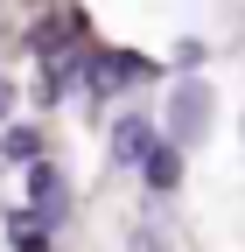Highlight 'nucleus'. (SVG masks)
<instances>
[{
	"label": "nucleus",
	"instance_id": "6",
	"mask_svg": "<svg viewBox=\"0 0 245 252\" xmlns=\"http://www.w3.org/2000/svg\"><path fill=\"white\" fill-rule=\"evenodd\" d=\"M133 252H168V231H147V224H140V231H133Z\"/></svg>",
	"mask_w": 245,
	"mask_h": 252
},
{
	"label": "nucleus",
	"instance_id": "2",
	"mask_svg": "<svg viewBox=\"0 0 245 252\" xmlns=\"http://www.w3.org/2000/svg\"><path fill=\"white\" fill-rule=\"evenodd\" d=\"M203 126H210V84L189 77V84H175V98H168V140H175V147H189Z\"/></svg>",
	"mask_w": 245,
	"mask_h": 252
},
{
	"label": "nucleus",
	"instance_id": "3",
	"mask_svg": "<svg viewBox=\"0 0 245 252\" xmlns=\"http://www.w3.org/2000/svg\"><path fill=\"white\" fill-rule=\"evenodd\" d=\"M140 175H147V189H175L182 182V154H175V140H147V154H140Z\"/></svg>",
	"mask_w": 245,
	"mask_h": 252
},
{
	"label": "nucleus",
	"instance_id": "7",
	"mask_svg": "<svg viewBox=\"0 0 245 252\" xmlns=\"http://www.w3.org/2000/svg\"><path fill=\"white\" fill-rule=\"evenodd\" d=\"M14 112V84H0V119H7Z\"/></svg>",
	"mask_w": 245,
	"mask_h": 252
},
{
	"label": "nucleus",
	"instance_id": "4",
	"mask_svg": "<svg viewBox=\"0 0 245 252\" xmlns=\"http://www.w3.org/2000/svg\"><path fill=\"white\" fill-rule=\"evenodd\" d=\"M147 140H154V126H147V119H119V133H112V147H119V161H126V168H140Z\"/></svg>",
	"mask_w": 245,
	"mask_h": 252
},
{
	"label": "nucleus",
	"instance_id": "1",
	"mask_svg": "<svg viewBox=\"0 0 245 252\" xmlns=\"http://www.w3.org/2000/svg\"><path fill=\"white\" fill-rule=\"evenodd\" d=\"M28 210H35V224H63V217H70V182H63V168L28 161Z\"/></svg>",
	"mask_w": 245,
	"mask_h": 252
},
{
	"label": "nucleus",
	"instance_id": "5",
	"mask_svg": "<svg viewBox=\"0 0 245 252\" xmlns=\"http://www.w3.org/2000/svg\"><path fill=\"white\" fill-rule=\"evenodd\" d=\"M0 154H7V168H28V161H42V140H35V126H7Z\"/></svg>",
	"mask_w": 245,
	"mask_h": 252
}]
</instances>
